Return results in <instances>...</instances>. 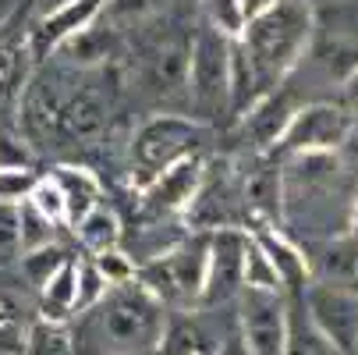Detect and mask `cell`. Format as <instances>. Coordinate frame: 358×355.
I'll return each instance as SVG.
<instances>
[{"label":"cell","mask_w":358,"mask_h":355,"mask_svg":"<svg viewBox=\"0 0 358 355\" xmlns=\"http://www.w3.org/2000/svg\"><path fill=\"white\" fill-rule=\"evenodd\" d=\"M355 128H358V118L341 104H301L298 114L291 118L287 132L280 135L277 149L280 153H291V157L337 153V149L355 135Z\"/></svg>","instance_id":"5b68a950"},{"label":"cell","mask_w":358,"mask_h":355,"mask_svg":"<svg viewBox=\"0 0 358 355\" xmlns=\"http://www.w3.org/2000/svg\"><path fill=\"white\" fill-rule=\"evenodd\" d=\"M313 32H316L313 0H280L270 15L252 22L238 36L245 57L255 68V78H259L263 99L273 89H280L294 75V68L309 57Z\"/></svg>","instance_id":"6da1fadb"},{"label":"cell","mask_w":358,"mask_h":355,"mask_svg":"<svg viewBox=\"0 0 358 355\" xmlns=\"http://www.w3.org/2000/svg\"><path fill=\"white\" fill-rule=\"evenodd\" d=\"M202 15H206V25H213L217 32H224L231 39H238L248 29L241 0H202Z\"/></svg>","instance_id":"ac0fdd59"},{"label":"cell","mask_w":358,"mask_h":355,"mask_svg":"<svg viewBox=\"0 0 358 355\" xmlns=\"http://www.w3.org/2000/svg\"><path fill=\"white\" fill-rule=\"evenodd\" d=\"M68 4H75V0H29V18H46Z\"/></svg>","instance_id":"83f0119b"},{"label":"cell","mask_w":358,"mask_h":355,"mask_svg":"<svg viewBox=\"0 0 358 355\" xmlns=\"http://www.w3.org/2000/svg\"><path fill=\"white\" fill-rule=\"evenodd\" d=\"M92 260H96L99 270H103V277L110 281V288H114V284L135 281V263L124 256L121 249H107V252H99V256H92Z\"/></svg>","instance_id":"484cf974"},{"label":"cell","mask_w":358,"mask_h":355,"mask_svg":"<svg viewBox=\"0 0 358 355\" xmlns=\"http://www.w3.org/2000/svg\"><path fill=\"white\" fill-rule=\"evenodd\" d=\"M92 330L107 355H145L160 348L167 330L164 298H157L142 281L114 284L92 306Z\"/></svg>","instance_id":"7a4b0ae2"},{"label":"cell","mask_w":358,"mask_h":355,"mask_svg":"<svg viewBox=\"0 0 358 355\" xmlns=\"http://www.w3.org/2000/svg\"><path fill=\"white\" fill-rule=\"evenodd\" d=\"M280 4V0H241V8H245V22H259L263 15H270L273 8Z\"/></svg>","instance_id":"4316f807"},{"label":"cell","mask_w":358,"mask_h":355,"mask_svg":"<svg viewBox=\"0 0 358 355\" xmlns=\"http://www.w3.org/2000/svg\"><path fill=\"white\" fill-rule=\"evenodd\" d=\"M0 323H4V302H0Z\"/></svg>","instance_id":"1f68e13d"},{"label":"cell","mask_w":358,"mask_h":355,"mask_svg":"<svg viewBox=\"0 0 358 355\" xmlns=\"http://www.w3.org/2000/svg\"><path fill=\"white\" fill-rule=\"evenodd\" d=\"M114 32H117V29H110V25L99 29V22H96L92 29H85V32H78L71 43H64V46H61V54H68V57H71L75 64H82V68L103 64V61L110 57Z\"/></svg>","instance_id":"9a60e30c"},{"label":"cell","mask_w":358,"mask_h":355,"mask_svg":"<svg viewBox=\"0 0 358 355\" xmlns=\"http://www.w3.org/2000/svg\"><path fill=\"white\" fill-rule=\"evenodd\" d=\"M231 46L234 39L213 25H202L188 46L185 92L192 99V118L206 125L220 114H231Z\"/></svg>","instance_id":"277c9868"},{"label":"cell","mask_w":358,"mask_h":355,"mask_svg":"<svg viewBox=\"0 0 358 355\" xmlns=\"http://www.w3.org/2000/svg\"><path fill=\"white\" fill-rule=\"evenodd\" d=\"M54 231L57 224L50 221L43 210L32 207V199H25L18 207V235H22V252L43 249V245H54Z\"/></svg>","instance_id":"e0dca14e"},{"label":"cell","mask_w":358,"mask_h":355,"mask_svg":"<svg viewBox=\"0 0 358 355\" xmlns=\"http://www.w3.org/2000/svg\"><path fill=\"white\" fill-rule=\"evenodd\" d=\"M39 178H43V174H39L36 167H11V171H0V207H22L25 199H32Z\"/></svg>","instance_id":"d6986e66"},{"label":"cell","mask_w":358,"mask_h":355,"mask_svg":"<svg viewBox=\"0 0 358 355\" xmlns=\"http://www.w3.org/2000/svg\"><path fill=\"white\" fill-rule=\"evenodd\" d=\"M18 11H25V4L22 0H0V25H8Z\"/></svg>","instance_id":"f1b7e54d"},{"label":"cell","mask_w":358,"mask_h":355,"mask_svg":"<svg viewBox=\"0 0 358 355\" xmlns=\"http://www.w3.org/2000/svg\"><path fill=\"white\" fill-rule=\"evenodd\" d=\"M43 295H46L50 306H57V309H75V295H78V263L68 260L54 277L46 281Z\"/></svg>","instance_id":"603a6c76"},{"label":"cell","mask_w":358,"mask_h":355,"mask_svg":"<svg viewBox=\"0 0 358 355\" xmlns=\"http://www.w3.org/2000/svg\"><path fill=\"white\" fill-rule=\"evenodd\" d=\"M210 139V125L192 114H152L138 125L131 139V167L138 185L157 178L178 160L199 157Z\"/></svg>","instance_id":"3957f363"},{"label":"cell","mask_w":358,"mask_h":355,"mask_svg":"<svg viewBox=\"0 0 358 355\" xmlns=\"http://www.w3.org/2000/svg\"><path fill=\"white\" fill-rule=\"evenodd\" d=\"M75 235H78V242L92 252V256H99V252H107V249H117V242H121V217H117L114 207L99 202L96 210H89L75 224Z\"/></svg>","instance_id":"5bb4252c"},{"label":"cell","mask_w":358,"mask_h":355,"mask_svg":"<svg viewBox=\"0 0 358 355\" xmlns=\"http://www.w3.org/2000/svg\"><path fill=\"white\" fill-rule=\"evenodd\" d=\"M344 92H348V99H351V104H358V68L348 75V82H344Z\"/></svg>","instance_id":"f546056e"},{"label":"cell","mask_w":358,"mask_h":355,"mask_svg":"<svg viewBox=\"0 0 358 355\" xmlns=\"http://www.w3.org/2000/svg\"><path fill=\"white\" fill-rule=\"evenodd\" d=\"M110 291V281L103 277V270L96 267V260H85L78 263V295H75V313H85L92 309L99 298Z\"/></svg>","instance_id":"7402d4cb"},{"label":"cell","mask_w":358,"mask_h":355,"mask_svg":"<svg viewBox=\"0 0 358 355\" xmlns=\"http://www.w3.org/2000/svg\"><path fill=\"white\" fill-rule=\"evenodd\" d=\"M213 235V231H210ZM210 235H195L167 252L160 260L142 267V284L157 298H202L206 288V267H210Z\"/></svg>","instance_id":"8992f818"},{"label":"cell","mask_w":358,"mask_h":355,"mask_svg":"<svg viewBox=\"0 0 358 355\" xmlns=\"http://www.w3.org/2000/svg\"><path fill=\"white\" fill-rule=\"evenodd\" d=\"M164 8V0H107L103 8V18L110 29H124V25H135V22H145L149 15H157Z\"/></svg>","instance_id":"44dd1931"},{"label":"cell","mask_w":358,"mask_h":355,"mask_svg":"<svg viewBox=\"0 0 358 355\" xmlns=\"http://www.w3.org/2000/svg\"><path fill=\"white\" fill-rule=\"evenodd\" d=\"M241 323H245V344L252 355H280L287 348V320L284 302L273 288H241Z\"/></svg>","instance_id":"9c48e42d"},{"label":"cell","mask_w":358,"mask_h":355,"mask_svg":"<svg viewBox=\"0 0 358 355\" xmlns=\"http://www.w3.org/2000/svg\"><path fill=\"white\" fill-rule=\"evenodd\" d=\"M313 316L323 330V337L337 341V344H351L358 341V298H351L348 291L323 284L309 295Z\"/></svg>","instance_id":"7c38bea8"},{"label":"cell","mask_w":358,"mask_h":355,"mask_svg":"<svg viewBox=\"0 0 358 355\" xmlns=\"http://www.w3.org/2000/svg\"><path fill=\"white\" fill-rule=\"evenodd\" d=\"M11 167H36V149L0 128V171H11Z\"/></svg>","instance_id":"d4e9b609"},{"label":"cell","mask_w":358,"mask_h":355,"mask_svg":"<svg viewBox=\"0 0 358 355\" xmlns=\"http://www.w3.org/2000/svg\"><path fill=\"white\" fill-rule=\"evenodd\" d=\"M64 263H68V256H64V249H57V245H43V249L22 252V267L32 277L36 288H46V281L54 277Z\"/></svg>","instance_id":"ffe728a7"},{"label":"cell","mask_w":358,"mask_h":355,"mask_svg":"<svg viewBox=\"0 0 358 355\" xmlns=\"http://www.w3.org/2000/svg\"><path fill=\"white\" fill-rule=\"evenodd\" d=\"M351 231L358 235V202H355V214H351Z\"/></svg>","instance_id":"4dcf8cb0"},{"label":"cell","mask_w":358,"mask_h":355,"mask_svg":"<svg viewBox=\"0 0 358 355\" xmlns=\"http://www.w3.org/2000/svg\"><path fill=\"white\" fill-rule=\"evenodd\" d=\"M103 8L107 0H75V4L46 15V18H32V50L36 57H46V54H61V46L71 43L78 32L92 29L99 18H103Z\"/></svg>","instance_id":"8fae6325"},{"label":"cell","mask_w":358,"mask_h":355,"mask_svg":"<svg viewBox=\"0 0 358 355\" xmlns=\"http://www.w3.org/2000/svg\"><path fill=\"white\" fill-rule=\"evenodd\" d=\"M32 18L29 8L18 11L8 25H0V111H15L32 78V64L39 61L32 50Z\"/></svg>","instance_id":"52a82bcc"},{"label":"cell","mask_w":358,"mask_h":355,"mask_svg":"<svg viewBox=\"0 0 358 355\" xmlns=\"http://www.w3.org/2000/svg\"><path fill=\"white\" fill-rule=\"evenodd\" d=\"M32 207L43 210L54 224H68V221H71V217H68V199H64L61 185L50 178V174L39 178V185H36V192H32Z\"/></svg>","instance_id":"cb8c5ba5"},{"label":"cell","mask_w":358,"mask_h":355,"mask_svg":"<svg viewBox=\"0 0 358 355\" xmlns=\"http://www.w3.org/2000/svg\"><path fill=\"white\" fill-rule=\"evenodd\" d=\"M245 249H248V231L238 228H220L210 235V267H206V302H224L238 288H245Z\"/></svg>","instance_id":"30bf717a"},{"label":"cell","mask_w":358,"mask_h":355,"mask_svg":"<svg viewBox=\"0 0 358 355\" xmlns=\"http://www.w3.org/2000/svg\"><path fill=\"white\" fill-rule=\"evenodd\" d=\"M160 355H213V344L195 320H174L164 330Z\"/></svg>","instance_id":"2e32d148"},{"label":"cell","mask_w":358,"mask_h":355,"mask_svg":"<svg viewBox=\"0 0 358 355\" xmlns=\"http://www.w3.org/2000/svg\"><path fill=\"white\" fill-rule=\"evenodd\" d=\"M50 178H54L68 199V217L71 224H78L89 210H96L99 202H103V181H99L96 171L89 167H78V164H57L54 171H50Z\"/></svg>","instance_id":"4fadbf2b"},{"label":"cell","mask_w":358,"mask_h":355,"mask_svg":"<svg viewBox=\"0 0 358 355\" xmlns=\"http://www.w3.org/2000/svg\"><path fill=\"white\" fill-rule=\"evenodd\" d=\"M206 157H188L171 164L167 171H160L157 178H149L138 185V199L149 214H188V207L195 202L202 178H206Z\"/></svg>","instance_id":"ba28073f"}]
</instances>
